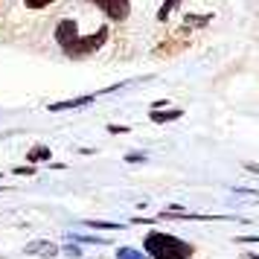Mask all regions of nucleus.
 Listing matches in <instances>:
<instances>
[{
  "mask_svg": "<svg viewBox=\"0 0 259 259\" xmlns=\"http://www.w3.org/2000/svg\"><path fill=\"white\" fill-rule=\"evenodd\" d=\"M143 250L149 253V259H192L195 247L184 242V239H175L169 233H160V230H152L143 239Z\"/></svg>",
  "mask_w": 259,
  "mask_h": 259,
  "instance_id": "obj_1",
  "label": "nucleus"
},
{
  "mask_svg": "<svg viewBox=\"0 0 259 259\" xmlns=\"http://www.w3.org/2000/svg\"><path fill=\"white\" fill-rule=\"evenodd\" d=\"M108 38H111V26L108 24H102L94 35H79V41L67 50V59H88V56L96 53L102 44H108Z\"/></svg>",
  "mask_w": 259,
  "mask_h": 259,
  "instance_id": "obj_2",
  "label": "nucleus"
},
{
  "mask_svg": "<svg viewBox=\"0 0 259 259\" xmlns=\"http://www.w3.org/2000/svg\"><path fill=\"white\" fill-rule=\"evenodd\" d=\"M91 3L102 9L108 21H125L131 15V0H91Z\"/></svg>",
  "mask_w": 259,
  "mask_h": 259,
  "instance_id": "obj_3",
  "label": "nucleus"
},
{
  "mask_svg": "<svg viewBox=\"0 0 259 259\" xmlns=\"http://www.w3.org/2000/svg\"><path fill=\"white\" fill-rule=\"evenodd\" d=\"M79 41V24L73 21V18H64V21H59V26H56V44H59L64 53L73 47Z\"/></svg>",
  "mask_w": 259,
  "mask_h": 259,
  "instance_id": "obj_4",
  "label": "nucleus"
},
{
  "mask_svg": "<svg viewBox=\"0 0 259 259\" xmlns=\"http://www.w3.org/2000/svg\"><path fill=\"white\" fill-rule=\"evenodd\" d=\"M24 253H26V256L53 259V256H59V245H56V242H50V239H32L29 245H24Z\"/></svg>",
  "mask_w": 259,
  "mask_h": 259,
  "instance_id": "obj_5",
  "label": "nucleus"
},
{
  "mask_svg": "<svg viewBox=\"0 0 259 259\" xmlns=\"http://www.w3.org/2000/svg\"><path fill=\"white\" fill-rule=\"evenodd\" d=\"M96 96H76V99H64V102H53V105H47L50 114H59V111H76V108H84V105H91Z\"/></svg>",
  "mask_w": 259,
  "mask_h": 259,
  "instance_id": "obj_6",
  "label": "nucleus"
},
{
  "mask_svg": "<svg viewBox=\"0 0 259 259\" xmlns=\"http://www.w3.org/2000/svg\"><path fill=\"white\" fill-rule=\"evenodd\" d=\"M181 117H184V111H181V108H169V111L160 108V111H152V114H149V119L157 122V125H163V122H175V119H181Z\"/></svg>",
  "mask_w": 259,
  "mask_h": 259,
  "instance_id": "obj_7",
  "label": "nucleus"
},
{
  "mask_svg": "<svg viewBox=\"0 0 259 259\" xmlns=\"http://www.w3.org/2000/svg\"><path fill=\"white\" fill-rule=\"evenodd\" d=\"M50 157H53V152H50L44 143H35V146H32L29 152H26V160H29L32 166H35V163H47Z\"/></svg>",
  "mask_w": 259,
  "mask_h": 259,
  "instance_id": "obj_8",
  "label": "nucleus"
},
{
  "mask_svg": "<svg viewBox=\"0 0 259 259\" xmlns=\"http://www.w3.org/2000/svg\"><path fill=\"white\" fill-rule=\"evenodd\" d=\"M84 227H91V230H122L125 224H119V222H99V219H88V222H84Z\"/></svg>",
  "mask_w": 259,
  "mask_h": 259,
  "instance_id": "obj_9",
  "label": "nucleus"
},
{
  "mask_svg": "<svg viewBox=\"0 0 259 259\" xmlns=\"http://www.w3.org/2000/svg\"><path fill=\"white\" fill-rule=\"evenodd\" d=\"M178 6H181V0H163V6L157 9V21H160V24H166V21H169V15L175 12Z\"/></svg>",
  "mask_w": 259,
  "mask_h": 259,
  "instance_id": "obj_10",
  "label": "nucleus"
},
{
  "mask_svg": "<svg viewBox=\"0 0 259 259\" xmlns=\"http://www.w3.org/2000/svg\"><path fill=\"white\" fill-rule=\"evenodd\" d=\"M67 239H73V242H82V245H108V239H99V236H82V233H67Z\"/></svg>",
  "mask_w": 259,
  "mask_h": 259,
  "instance_id": "obj_11",
  "label": "nucleus"
},
{
  "mask_svg": "<svg viewBox=\"0 0 259 259\" xmlns=\"http://www.w3.org/2000/svg\"><path fill=\"white\" fill-rule=\"evenodd\" d=\"M117 259H149V253L146 250H137V247H119L117 250Z\"/></svg>",
  "mask_w": 259,
  "mask_h": 259,
  "instance_id": "obj_12",
  "label": "nucleus"
},
{
  "mask_svg": "<svg viewBox=\"0 0 259 259\" xmlns=\"http://www.w3.org/2000/svg\"><path fill=\"white\" fill-rule=\"evenodd\" d=\"M184 21H187V24H184L187 29H189V26H207L212 21V15H187Z\"/></svg>",
  "mask_w": 259,
  "mask_h": 259,
  "instance_id": "obj_13",
  "label": "nucleus"
},
{
  "mask_svg": "<svg viewBox=\"0 0 259 259\" xmlns=\"http://www.w3.org/2000/svg\"><path fill=\"white\" fill-rule=\"evenodd\" d=\"M50 3H56V0H24L26 9H44V6H50Z\"/></svg>",
  "mask_w": 259,
  "mask_h": 259,
  "instance_id": "obj_14",
  "label": "nucleus"
},
{
  "mask_svg": "<svg viewBox=\"0 0 259 259\" xmlns=\"http://www.w3.org/2000/svg\"><path fill=\"white\" fill-rule=\"evenodd\" d=\"M15 175H21V178H29V175H35V166L29 163V166H15L12 169Z\"/></svg>",
  "mask_w": 259,
  "mask_h": 259,
  "instance_id": "obj_15",
  "label": "nucleus"
},
{
  "mask_svg": "<svg viewBox=\"0 0 259 259\" xmlns=\"http://www.w3.org/2000/svg\"><path fill=\"white\" fill-rule=\"evenodd\" d=\"M143 160H146V154L143 152H128L125 154V163H143Z\"/></svg>",
  "mask_w": 259,
  "mask_h": 259,
  "instance_id": "obj_16",
  "label": "nucleus"
},
{
  "mask_svg": "<svg viewBox=\"0 0 259 259\" xmlns=\"http://www.w3.org/2000/svg\"><path fill=\"white\" fill-rule=\"evenodd\" d=\"M108 131H111V134H128L131 125H114V122H111V125H108Z\"/></svg>",
  "mask_w": 259,
  "mask_h": 259,
  "instance_id": "obj_17",
  "label": "nucleus"
},
{
  "mask_svg": "<svg viewBox=\"0 0 259 259\" xmlns=\"http://www.w3.org/2000/svg\"><path fill=\"white\" fill-rule=\"evenodd\" d=\"M67 253H70V256H82V250H79L76 245H67Z\"/></svg>",
  "mask_w": 259,
  "mask_h": 259,
  "instance_id": "obj_18",
  "label": "nucleus"
},
{
  "mask_svg": "<svg viewBox=\"0 0 259 259\" xmlns=\"http://www.w3.org/2000/svg\"><path fill=\"white\" fill-rule=\"evenodd\" d=\"M236 242H259V236H239Z\"/></svg>",
  "mask_w": 259,
  "mask_h": 259,
  "instance_id": "obj_19",
  "label": "nucleus"
},
{
  "mask_svg": "<svg viewBox=\"0 0 259 259\" xmlns=\"http://www.w3.org/2000/svg\"><path fill=\"white\" fill-rule=\"evenodd\" d=\"M245 169H247V172H256V175H259V166H256V163H245Z\"/></svg>",
  "mask_w": 259,
  "mask_h": 259,
  "instance_id": "obj_20",
  "label": "nucleus"
},
{
  "mask_svg": "<svg viewBox=\"0 0 259 259\" xmlns=\"http://www.w3.org/2000/svg\"><path fill=\"white\" fill-rule=\"evenodd\" d=\"M242 259H259V256H253V253H245V256H242Z\"/></svg>",
  "mask_w": 259,
  "mask_h": 259,
  "instance_id": "obj_21",
  "label": "nucleus"
},
{
  "mask_svg": "<svg viewBox=\"0 0 259 259\" xmlns=\"http://www.w3.org/2000/svg\"><path fill=\"white\" fill-rule=\"evenodd\" d=\"M0 192H3V187H0Z\"/></svg>",
  "mask_w": 259,
  "mask_h": 259,
  "instance_id": "obj_22",
  "label": "nucleus"
}]
</instances>
